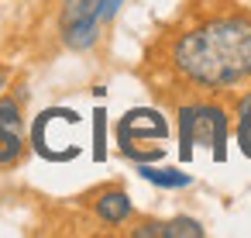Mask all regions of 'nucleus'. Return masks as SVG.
Masks as SVG:
<instances>
[{
	"label": "nucleus",
	"instance_id": "f257e3e1",
	"mask_svg": "<svg viewBox=\"0 0 251 238\" xmlns=\"http://www.w3.org/2000/svg\"><path fill=\"white\" fill-rule=\"evenodd\" d=\"M176 69L196 87H230L251 76V21L217 18L172 45Z\"/></svg>",
	"mask_w": 251,
	"mask_h": 238
},
{
	"label": "nucleus",
	"instance_id": "f03ea898",
	"mask_svg": "<svg viewBox=\"0 0 251 238\" xmlns=\"http://www.w3.org/2000/svg\"><path fill=\"white\" fill-rule=\"evenodd\" d=\"M193 145H210L217 162L227 159V114L217 104H193L179 111V155L189 162Z\"/></svg>",
	"mask_w": 251,
	"mask_h": 238
},
{
	"label": "nucleus",
	"instance_id": "7ed1b4c3",
	"mask_svg": "<svg viewBox=\"0 0 251 238\" xmlns=\"http://www.w3.org/2000/svg\"><path fill=\"white\" fill-rule=\"evenodd\" d=\"M79 124H83V118L76 111H69V107H49V111H42L38 121H35V128H31L35 152L42 159H49V162H69V159H76L83 152V145L76 138Z\"/></svg>",
	"mask_w": 251,
	"mask_h": 238
},
{
	"label": "nucleus",
	"instance_id": "20e7f679",
	"mask_svg": "<svg viewBox=\"0 0 251 238\" xmlns=\"http://www.w3.org/2000/svg\"><path fill=\"white\" fill-rule=\"evenodd\" d=\"M162 138H169V121L158 111H151V107H134V111H127L117 121V145L134 162H155V159H162V152L141 149L145 142H162Z\"/></svg>",
	"mask_w": 251,
	"mask_h": 238
},
{
	"label": "nucleus",
	"instance_id": "39448f33",
	"mask_svg": "<svg viewBox=\"0 0 251 238\" xmlns=\"http://www.w3.org/2000/svg\"><path fill=\"white\" fill-rule=\"evenodd\" d=\"M97 217L103 224H121L131 217V197L124 190H103L97 197Z\"/></svg>",
	"mask_w": 251,
	"mask_h": 238
},
{
	"label": "nucleus",
	"instance_id": "423d86ee",
	"mask_svg": "<svg viewBox=\"0 0 251 238\" xmlns=\"http://www.w3.org/2000/svg\"><path fill=\"white\" fill-rule=\"evenodd\" d=\"M86 21H100L93 0H66V4H62V11H59V31L86 25Z\"/></svg>",
	"mask_w": 251,
	"mask_h": 238
},
{
	"label": "nucleus",
	"instance_id": "0eeeda50",
	"mask_svg": "<svg viewBox=\"0 0 251 238\" xmlns=\"http://www.w3.org/2000/svg\"><path fill=\"white\" fill-rule=\"evenodd\" d=\"M138 173H141L148 183H155V186H169V190H176V186H189V183H193L189 173L162 169V166H151V162H138Z\"/></svg>",
	"mask_w": 251,
	"mask_h": 238
},
{
	"label": "nucleus",
	"instance_id": "6e6552de",
	"mask_svg": "<svg viewBox=\"0 0 251 238\" xmlns=\"http://www.w3.org/2000/svg\"><path fill=\"white\" fill-rule=\"evenodd\" d=\"M165 238H203V224L196 217H172L165 221Z\"/></svg>",
	"mask_w": 251,
	"mask_h": 238
},
{
	"label": "nucleus",
	"instance_id": "1a4fd4ad",
	"mask_svg": "<svg viewBox=\"0 0 251 238\" xmlns=\"http://www.w3.org/2000/svg\"><path fill=\"white\" fill-rule=\"evenodd\" d=\"M7 131H21V111L14 100H0V135Z\"/></svg>",
	"mask_w": 251,
	"mask_h": 238
},
{
	"label": "nucleus",
	"instance_id": "9d476101",
	"mask_svg": "<svg viewBox=\"0 0 251 238\" xmlns=\"http://www.w3.org/2000/svg\"><path fill=\"white\" fill-rule=\"evenodd\" d=\"M21 135L18 131H7V135H0V166H7V162H14L18 155H21Z\"/></svg>",
	"mask_w": 251,
	"mask_h": 238
},
{
	"label": "nucleus",
	"instance_id": "9b49d317",
	"mask_svg": "<svg viewBox=\"0 0 251 238\" xmlns=\"http://www.w3.org/2000/svg\"><path fill=\"white\" fill-rule=\"evenodd\" d=\"M237 142H241V152L251 159V114L237 118Z\"/></svg>",
	"mask_w": 251,
	"mask_h": 238
},
{
	"label": "nucleus",
	"instance_id": "f8f14e48",
	"mask_svg": "<svg viewBox=\"0 0 251 238\" xmlns=\"http://www.w3.org/2000/svg\"><path fill=\"white\" fill-rule=\"evenodd\" d=\"M134 238H165V221H145L131 231Z\"/></svg>",
	"mask_w": 251,
	"mask_h": 238
},
{
	"label": "nucleus",
	"instance_id": "ddd939ff",
	"mask_svg": "<svg viewBox=\"0 0 251 238\" xmlns=\"http://www.w3.org/2000/svg\"><path fill=\"white\" fill-rule=\"evenodd\" d=\"M121 4H124V0H93V7H97V18H100V25H103V21H110V18L121 11Z\"/></svg>",
	"mask_w": 251,
	"mask_h": 238
},
{
	"label": "nucleus",
	"instance_id": "4468645a",
	"mask_svg": "<svg viewBox=\"0 0 251 238\" xmlns=\"http://www.w3.org/2000/svg\"><path fill=\"white\" fill-rule=\"evenodd\" d=\"M93 118H97V121H93V135H97L93 152H97V159H103V118H107V114H103V111H97Z\"/></svg>",
	"mask_w": 251,
	"mask_h": 238
},
{
	"label": "nucleus",
	"instance_id": "2eb2a0df",
	"mask_svg": "<svg viewBox=\"0 0 251 238\" xmlns=\"http://www.w3.org/2000/svg\"><path fill=\"white\" fill-rule=\"evenodd\" d=\"M241 114H251V93L241 97V104H237V118H241Z\"/></svg>",
	"mask_w": 251,
	"mask_h": 238
},
{
	"label": "nucleus",
	"instance_id": "dca6fc26",
	"mask_svg": "<svg viewBox=\"0 0 251 238\" xmlns=\"http://www.w3.org/2000/svg\"><path fill=\"white\" fill-rule=\"evenodd\" d=\"M7 87V69H0V90Z\"/></svg>",
	"mask_w": 251,
	"mask_h": 238
}]
</instances>
